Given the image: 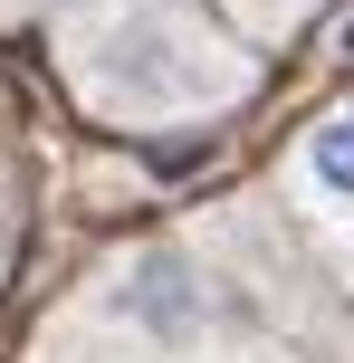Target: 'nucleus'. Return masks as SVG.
Here are the masks:
<instances>
[{"mask_svg": "<svg viewBox=\"0 0 354 363\" xmlns=\"http://www.w3.org/2000/svg\"><path fill=\"white\" fill-rule=\"evenodd\" d=\"M57 77L106 125H221L259 86V48L230 19H201L192 0H67L57 19Z\"/></svg>", "mask_w": 354, "mask_h": 363, "instance_id": "nucleus-1", "label": "nucleus"}, {"mask_svg": "<svg viewBox=\"0 0 354 363\" xmlns=\"http://www.w3.org/2000/svg\"><path fill=\"white\" fill-rule=\"evenodd\" d=\"M287 191H297V211L316 220V230L354 239V106L316 115V125L287 144Z\"/></svg>", "mask_w": 354, "mask_h": 363, "instance_id": "nucleus-2", "label": "nucleus"}, {"mask_svg": "<svg viewBox=\"0 0 354 363\" xmlns=\"http://www.w3.org/2000/svg\"><path fill=\"white\" fill-rule=\"evenodd\" d=\"M221 10H230V29H240L249 48H259V38H287L306 10H316V0H221Z\"/></svg>", "mask_w": 354, "mask_h": 363, "instance_id": "nucleus-3", "label": "nucleus"}]
</instances>
